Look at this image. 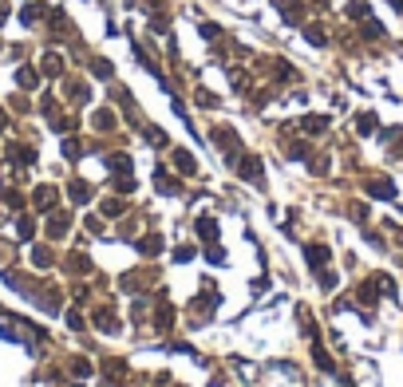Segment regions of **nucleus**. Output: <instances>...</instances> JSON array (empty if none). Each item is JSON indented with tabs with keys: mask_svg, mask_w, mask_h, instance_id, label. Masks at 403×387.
Instances as JSON below:
<instances>
[{
	"mask_svg": "<svg viewBox=\"0 0 403 387\" xmlns=\"http://www.w3.org/2000/svg\"><path fill=\"white\" fill-rule=\"evenodd\" d=\"M241 174H249V178H261V162H257V158H245V162H241Z\"/></svg>",
	"mask_w": 403,
	"mask_h": 387,
	"instance_id": "20e7f679",
	"label": "nucleus"
},
{
	"mask_svg": "<svg viewBox=\"0 0 403 387\" xmlns=\"http://www.w3.org/2000/svg\"><path fill=\"white\" fill-rule=\"evenodd\" d=\"M20 83H24V87H32V83H36V71H32V67H24V71H20Z\"/></svg>",
	"mask_w": 403,
	"mask_h": 387,
	"instance_id": "9b49d317",
	"label": "nucleus"
},
{
	"mask_svg": "<svg viewBox=\"0 0 403 387\" xmlns=\"http://www.w3.org/2000/svg\"><path fill=\"white\" fill-rule=\"evenodd\" d=\"M277 8H281V16L289 20V24L300 20V0H277Z\"/></svg>",
	"mask_w": 403,
	"mask_h": 387,
	"instance_id": "f257e3e1",
	"label": "nucleus"
},
{
	"mask_svg": "<svg viewBox=\"0 0 403 387\" xmlns=\"http://www.w3.org/2000/svg\"><path fill=\"white\" fill-rule=\"evenodd\" d=\"M360 131H364V134L375 131V115H360Z\"/></svg>",
	"mask_w": 403,
	"mask_h": 387,
	"instance_id": "1a4fd4ad",
	"label": "nucleus"
},
{
	"mask_svg": "<svg viewBox=\"0 0 403 387\" xmlns=\"http://www.w3.org/2000/svg\"><path fill=\"white\" fill-rule=\"evenodd\" d=\"M368 12H372V8H368L364 0H352V4H348V16H352V20H364Z\"/></svg>",
	"mask_w": 403,
	"mask_h": 387,
	"instance_id": "7ed1b4c3",
	"label": "nucleus"
},
{
	"mask_svg": "<svg viewBox=\"0 0 403 387\" xmlns=\"http://www.w3.org/2000/svg\"><path fill=\"white\" fill-rule=\"evenodd\" d=\"M95 75H103V79H107V75H111V63H107V60H95Z\"/></svg>",
	"mask_w": 403,
	"mask_h": 387,
	"instance_id": "f8f14e48",
	"label": "nucleus"
},
{
	"mask_svg": "<svg viewBox=\"0 0 403 387\" xmlns=\"http://www.w3.org/2000/svg\"><path fill=\"white\" fill-rule=\"evenodd\" d=\"M174 162H178V170H186V174H190V170H194V158H190V154H174Z\"/></svg>",
	"mask_w": 403,
	"mask_h": 387,
	"instance_id": "423d86ee",
	"label": "nucleus"
},
{
	"mask_svg": "<svg viewBox=\"0 0 403 387\" xmlns=\"http://www.w3.org/2000/svg\"><path fill=\"white\" fill-rule=\"evenodd\" d=\"M368 194H375V198H391L395 190H391V186H388L384 178H375V182H368Z\"/></svg>",
	"mask_w": 403,
	"mask_h": 387,
	"instance_id": "f03ea898",
	"label": "nucleus"
},
{
	"mask_svg": "<svg viewBox=\"0 0 403 387\" xmlns=\"http://www.w3.org/2000/svg\"><path fill=\"white\" fill-rule=\"evenodd\" d=\"M364 36H384V28H380L375 20H368V24H364Z\"/></svg>",
	"mask_w": 403,
	"mask_h": 387,
	"instance_id": "9d476101",
	"label": "nucleus"
},
{
	"mask_svg": "<svg viewBox=\"0 0 403 387\" xmlns=\"http://www.w3.org/2000/svg\"><path fill=\"white\" fill-rule=\"evenodd\" d=\"M300 127H304V131H313V134H320L324 127H328V119H320V115H313V119H304Z\"/></svg>",
	"mask_w": 403,
	"mask_h": 387,
	"instance_id": "39448f33",
	"label": "nucleus"
},
{
	"mask_svg": "<svg viewBox=\"0 0 403 387\" xmlns=\"http://www.w3.org/2000/svg\"><path fill=\"white\" fill-rule=\"evenodd\" d=\"M309 261H313V265H324V261H328V249H320V245L309 249Z\"/></svg>",
	"mask_w": 403,
	"mask_h": 387,
	"instance_id": "0eeeda50",
	"label": "nucleus"
},
{
	"mask_svg": "<svg viewBox=\"0 0 403 387\" xmlns=\"http://www.w3.org/2000/svg\"><path fill=\"white\" fill-rule=\"evenodd\" d=\"M44 71L48 75H60V56H48V60H44Z\"/></svg>",
	"mask_w": 403,
	"mask_h": 387,
	"instance_id": "6e6552de",
	"label": "nucleus"
}]
</instances>
